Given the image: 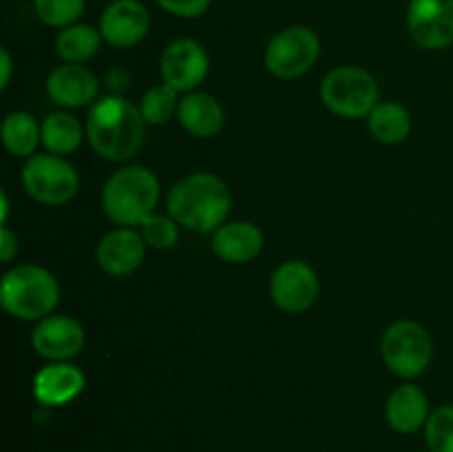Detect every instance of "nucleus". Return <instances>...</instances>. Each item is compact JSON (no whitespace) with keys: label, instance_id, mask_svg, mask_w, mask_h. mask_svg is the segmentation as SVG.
<instances>
[{"label":"nucleus","instance_id":"423d86ee","mask_svg":"<svg viewBox=\"0 0 453 452\" xmlns=\"http://www.w3.org/2000/svg\"><path fill=\"white\" fill-rule=\"evenodd\" d=\"M380 353L394 375L414 379V377L423 375L432 362V337L420 323L403 319L385 331Z\"/></svg>","mask_w":453,"mask_h":452},{"label":"nucleus","instance_id":"cd10ccee","mask_svg":"<svg viewBox=\"0 0 453 452\" xmlns=\"http://www.w3.org/2000/svg\"><path fill=\"white\" fill-rule=\"evenodd\" d=\"M166 13L177 18H199L208 12L212 0H155Z\"/></svg>","mask_w":453,"mask_h":452},{"label":"nucleus","instance_id":"20e7f679","mask_svg":"<svg viewBox=\"0 0 453 452\" xmlns=\"http://www.w3.org/2000/svg\"><path fill=\"white\" fill-rule=\"evenodd\" d=\"M60 300V286L47 269L18 264L4 273L0 284V304L12 317L40 322L49 317Z\"/></svg>","mask_w":453,"mask_h":452},{"label":"nucleus","instance_id":"f03ea898","mask_svg":"<svg viewBox=\"0 0 453 452\" xmlns=\"http://www.w3.org/2000/svg\"><path fill=\"white\" fill-rule=\"evenodd\" d=\"M144 122L140 106L119 96H104L88 109V144L100 158L122 162L140 151L144 142Z\"/></svg>","mask_w":453,"mask_h":452},{"label":"nucleus","instance_id":"6e6552de","mask_svg":"<svg viewBox=\"0 0 453 452\" xmlns=\"http://www.w3.org/2000/svg\"><path fill=\"white\" fill-rule=\"evenodd\" d=\"M22 186L35 202L62 207L78 193V173L62 155H31L22 168Z\"/></svg>","mask_w":453,"mask_h":452},{"label":"nucleus","instance_id":"4be33fe9","mask_svg":"<svg viewBox=\"0 0 453 452\" xmlns=\"http://www.w3.org/2000/svg\"><path fill=\"white\" fill-rule=\"evenodd\" d=\"M100 29L91 25H71L58 34L56 38V53L65 62L71 65H82L91 60L102 44Z\"/></svg>","mask_w":453,"mask_h":452},{"label":"nucleus","instance_id":"1a4fd4ad","mask_svg":"<svg viewBox=\"0 0 453 452\" xmlns=\"http://www.w3.org/2000/svg\"><path fill=\"white\" fill-rule=\"evenodd\" d=\"M407 31L418 47L447 49L453 44V0H410Z\"/></svg>","mask_w":453,"mask_h":452},{"label":"nucleus","instance_id":"dca6fc26","mask_svg":"<svg viewBox=\"0 0 453 452\" xmlns=\"http://www.w3.org/2000/svg\"><path fill=\"white\" fill-rule=\"evenodd\" d=\"M87 377L78 366L66 362H51L34 377V397L42 406H65L84 390Z\"/></svg>","mask_w":453,"mask_h":452},{"label":"nucleus","instance_id":"39448f33","mask_svg":"<svg viewBox=\"0 0 453 452\" xmlns=\"http://www.w3.org/2000/svg\"><path fill=\"white\" fill-rule=\"evenodd\" d=\"M321 100L341 118H367L379 105V84L374 75L361 66H336L323 78Z\"/></svg>","mask_w":453,"mask_h":452},{"label":"nucleus","instance_id":"5701e85b","mask_svg":"<svg viewBox=\"0 0 453 452\" xmlns=\"http://www.w3.org/2000/svg\"><path fill=\"white\" fill-rule=\"evenodd\" d=\"M82 142V124L71 113H51L42 122V144L53 155H69Z\"/></svg>","mask_w":453,"mask_h":452},{"label":"nucleus","instance_id":"bb28decb","mask_svg":"<svg viewBox=\"0 0 453 452\" xmlns=\"http://www.w3.org/2000/svg\"><path fill=\"white\" fill-rule=\"evenodd\" d=\"M142 238L155 251H168L180 239V229L171 215H150L142 222Z\"/></svg>","mask_w":453,"mask_h":452},{"label":"nucleus","instance_id":"9d476101","mask_svg":"<svg viewBox=\"0 0 453 452\" xmlns=\"http://www.w3.org/2000/svg\"><path fill=\"white\" fill-rule=\"evenodd\" d=\"M208 53L197 40L180 38L173 40L159 58L164 84L175 89L177 93L193 91L208 75Z\"/></svg>","mask_w":453,"mask_h":452},{"label":"nucleus","instance_id":"6ab92c4d","mask_svg":"<svg viewBox=\"0 0 453 452\" xmlns=\"http://www.w3.org/2000/svg\"><path fill=\"white\" fill-rule=\"evenodd\" d=\"M180 124L195 137H212L224 129V109L208 93H188L177 109Z\"/></svg>","mask_w":453,"mask_h":452},{"label":"nucleus","instance_id":"2eb2a0df","mask_svg":"<svg viewBox=\"0 0 453 452\" xmlns=\"http://www.w3.org/2000/svg\"><path fill=\"white\" fill-rule=\"evenodd\" d=\"M97 78L82 65H65L56 66L47 78V93L56 105L66 109H80L96 100L97 96Z\"/></svg>","mask_w":453,"mask_h":452},{"label":"nucleus","instance_id":"412c9836","mask_svg":"<svg viewBox=\"0 0 453 452\" xmlns=\"http://www.w3.org/2000/svg\"><path fill=\"white\" fill-rule=\"evenodd\" d=\"M3 142L12 155L31 158L42 142V127L27 111H13L3 122Z\"/></svg>","mask_w":453,"mask_h":452},{"label":"nucleus","instance_id":"4468645a","mask_svg":"<svg viewBox=\"0 0 453 452\" xmlns=\"http://www.w3.org/2000/svg\"><path fill=\"white\" fill-rule=\"evenodd\" d=\"M146 242L142 233L133 229H115L97 244V264L104 273L122 277L137 270L144 261Z\"/></svg>","mask_w":453,"mask_h":452},{"label":"nucleus","instance_id":"aec40b11","mask_svg":"<svg viewBox=\"0 0 453 452\" xmlns=\"http://www.w3.org/2000/svg\"><path fill=\"white\" fill-rule=\"evenodd\" d=\"M370 133L383 144H401L411 131V118L405 106L396 102H379L367 115Z\"/></svg>","mask_w":453,"mask_h":452},{"label":"nucleus","instance_id":"c85d7f7f","mask_svg":"<svg viewBox=\"0 0 453 452\" xmlns=\"http://www.w3.org/2000/svg\"><path fill=\"white\" fill-rule=\"evenodd\" d=\"M18 253V238L12 233V230L4 226L3 233H0V260L12 261Z\"/></svg>","mask_w":453,"mask_h":452},{"label":"nucleus","instance_id":"a878e982","mask_svg":"<svg viewBox=\"0 0 453 452\" xmlns=\"http://www.w3.org/2000/svg\"><path fill=\"white\" fill-rule=\"evenodd\" d=\"M425 439L432 452H453V406H441L429 415Z\"/></svg>","mask_w":453,"mask_h":452},{"label":"nucleus","instance_id":"393cba45","mask_svg":"<svg viewBox=\"0 0 453 452\" xmlns=\"http://www.w3.org/2000/svg\"><path fill=\"white\" fill-rule=\"evenodd\" d=\"M87 0H34L35 16L47 27H58L65 29L78 22L84 13Z\"/></svg>","mask_w":453,"mask_h":452},{"label":"nucleus","instance_id":"c756f323","mask_svg":"<svg viewBox=\"0 0 453 452\" xmlns=\"http://www.w3.org/2000/svg\"><path fill=\"white\" fill-rule=\"evenodd\" d=\"M0 69H3V78H0V89H7L9 87V80H12V56H9L7 49H0Z\"/></svg>","mask_w":453,"mask_h":452},{"label":"nucleus","instance_id":"f8f14e48","mask_svg":"<svg viewBox=\"0 0 453 452\" xmlns=\"http://www.w3.org/2000/svg\"><path fill=\"white\" fill-rule=\"evenodd\" d=\"M150 27V13L140 0H115L102 12L100 34L115 49H131L144 40Z\"/></svg>","mask_w":453,"mask_h":452},{"label":"nucleus","instance_id":"9b49d317","mask_svg":"<svg viewBox=\"0 0 453 452\" xmlns=\"http://www.w3.org/2000/svg\"><path fill=\"white\" fill-rule=\"evenodd\" d=\"M270 295L283 313H303L319 297V277L310 264L290 260L274 270L270 279Z\"/></svg>","mask_w":453,"mask_h":452},{"label":"nucleus","instance_id":"0eeeda50","mask_svg":"<svg viewBox=\"0 0 453 452\" xmlns=\"http://www.w3.org/2000/svg\"><path fill=\"white\" fill-rule=\"evenodd\" d=\"M321 56V40L310 27L295 25L279 31L265 47V66L279 80L308 74Z\"/></svg>","mask_w":453,"mask_h":452},{"label":"nucleus","instance_id":"f257e3e1","mask_svg":"<svg viewBox=\"0 0 453 452\" xmlns=\"http://www.w3.org/2000/svg\"><path fill=\"white\" fill-rule=\"evenodd\" d=\"M168 215L195 233H212L226 224L233 198L221 177L193 173L175 182L166 199Z\"/></svg>","mask_w":453,"mask_h":452},{"label":"nucleus","instance_id":"f3484780","mask_svg":"<svg viewBox=\"0 0 453 452\" xmlns=\"http://www.w3.org/2000/svg\"><path fill=\"white\" fill-rule=\"evenodd\" d=\"M264 235L252 222H226L212 233V251L230 264H248L259 257Z\"/></svg>","mask_w":453,"mask_h":452},{"label":"nucleus","instance_id":"7ed1b4c3","mask_svg":"<svg viewBox=\"0 0 453 452\" xmlns=\"http://www.w3.org/2000/svg\"><path fill=\"white\" fill-rule=\"evenodd\" d=\"M157 199V175L140 164L115 171L102 189V208L119 226H142L146 217L153 215Z\"/></svg>","mask_w":453,"mask_h":452},{"label":"nucleus","instance_id":"a211bd4d","mask_svg":"<svg viewBox=\"0 0 453 452\" xmlns=\"http://www.w3.org/2000/svg\"><path fill=\"white\" fill-rule=\"evenodd\" d=\"M429 415L432 412H429L427 394L414 384L398 386L385 403V419L401 434L418 433L423 425H427Z\"/></svg>","mask_w":453,"mask_h":452},{"label":"nucleus","instance_id":"ddd939ff","mask_svg":"<svg viewBox=\"0 0 453 452\" xmlns=\"http://www.w3.org/2000/svg\"><path fill=\"white\" fill-rule=\"evenodd\" d=\"M35 353L51 362H69L82 350L84 331L73 317L66 315H49L40 319L31 335Z\"/></svg>","mask_w":453,"mask_h":452},{"label":"nucleus","instance_id":"7c9ffc66","mask_svg":"<svg viewBox=\"0 0 453 452\" xmlns=\"http://www.w3.org/2000/svg\"><path fill=\"white\" fill-rule=\"evenodd\" d=\"M0 199H3V222L7 220V193H0Z\"/></svg>","mask_w":453,"mask_h":452},{"label":"nucleus","instance_id":"b1692460","mask_svg":"<svg viewBox=\"0 0 453 452\" xmlns=\"http://www.w3.org/2000/svg\"><path fill=\"white\" fill-rule=\"evenodd\" d=\"M180 109V100H177V91L168 84H157L150 87L142 97L140 111L149 124H166L173 115Z\"/></svg>","mask_w":453,"mask_h":452}]
</instances>
